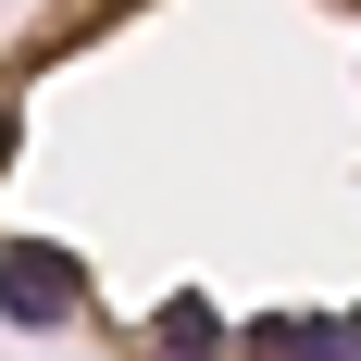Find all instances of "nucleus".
<instances>
[{
	"label": "nucleus",
	"mask_w": 361,
	"mask_h": 361,
	"mask_svg": "<svg viewBox=\"0 0 361 361\" xmlns=\"http://www.w3.org/2000/svg\"><path fill=\"white\" fill-rule=\"evenodd\" d=\"M149 361H237V336H224L212 299H162L149 312Z\"/></svg>",
	"instance_id": "nucleus-2"
},
{
	"label": "nucleus",
	"mask_w": 361,
	"mask_h": 361,
	"mask_svg": "<svg viewBox=\"0 0 361 361\" xmlns=\"http://www.w3.org/2000/svg\"><path fill=\"white\" fill-rule=\"evenodd\" d=\"M250 361H336V312H274L250 336Z\"/></svg>",
	"instance_id": "nucleus-3"
},
{
	"label": "nucleus",
	"mask_w": 361,
	"mask_h": 361,
	"mask_svg": "<svg viewBox=\"0 0 361 361\" xmlns=\"http://www.w3.org/2000/svg\"><path fill=\"white\" fill-rule=\"evenodd\" d=\"M13 137H25V112H13V87H0V175H13Z\"/></svg>",
	"instance_id": "nucleus-4"
},
{
	"label": "nucleus",
	"mask_w": 361,
	"mask_h": 361,
	"mask_svg": "<svg viewBox=\"0 0 361 361\" xmlns=\"http://www.w3.org/2000/svg\"><path fill=\"white\" fill-rule=\"evenodd\" d=\"M336 361H361V312H336Z\"/></svg>",
	"instance_id": "nucleus-5"
},
{
	"label": "nucleus",
	"mask_w": 361,
	"mask_h": 361,
	"mask_svg": "<svg viewBox=\"0 0 361 361\" xmlns=\"http://www.w3.org/2000/svg\"><path fill=\"white\" fill-rule=\"evenodd\" d=\"M0 312H13V324H75V312H87V274H75V250H37V237H13V250H0Z\"/></svg>",
	"instance_id": "nucleus-1"
}]
</instances>
